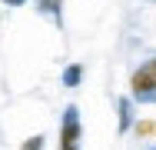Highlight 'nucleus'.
Returning <instances> with one entry per match:
<instances>
[{
    "label": "nucleus",
    "instance_id": "f257e3e1",
    "mask_svg": "<svg viewBox=\"0 0 156 150\" xmlns=\"http://www.w3.org/2000/svg\"><path fill=\"white\" fill-rule=\"evenodd\" d=\"M129 93L136 100H156V57L143 60L133 77H129Z\"/></svg>",
    "mask_w": 156,
    "mask_h": 150
},
{
    "label": "nucleus",
    "instance_id": "0eeeda50",
    "mask_svg": "<svg viewBox=\"0 0 156 150\" xmlns=\"http://www.w3.org/2000/svg\"><path fill=\"white\" fill-rule=\"evenodd\" d=\"M0 3H3V7H23L27 0H0Z\"/></svg>",
    "mask_w": 156,
    "mask_h": 150
},
{
    "label": "nucleus",
    "instance_id": "39448f33",
    "mask_svg": "<svg viewBox=\"0 0 156 150\" xmlns=\"http://www.w3.org/2000/svg\"><path fill=\"white\" fill-rule=\"evenodd\" d=\"M37 7H40L43 13H50L53 20H60V7H63V0H37Z\"/></svg>",
    "mask_w": 156,
    "mask_h": 150
},
{
    "label": "nucleus",
    "instance_id": "20e7f679",
    "mask_svg": "<svg viewBox=\"0 0 156 150\" xmlns=\"http://www.w3.org/2000/svg\"><path fill=\"white\" fill-rule=\"evenodd\" d=\"M120 133H126L129 130V120H133V110H129V97H120Z\"/></svg>",
    "mask_w": 156,
    "mask_h": 150
},
{
    "label": "nucleus",
    "instance_id": "7ed1b4c3",
    "mask_svg": "<svg viewBox=\"0 0 156 150\" xmlns=\"http://www.w3.org/2000/svg\"><path fill=\"white\" fill-rule=\"evenodd\" d=\"M80 80H83V67H80V63H70V67L63 70V87H76Z\"/></svg>",
    "mask_w": 156,
    "mask_h": 150
},
{
    "label": "nucleus",
    "instance_id": "f03ea898",
    "mask_svg": "<svg viewBox=\"0 0 156 150\" xmlns=\"http://www.w3.org/2000/svg\"><path fill=\"white\" fill-rule=\"evenodd\" d=\"M83 140V123H80V110L76 107H66L60 120V150H80Z\"/></svg>",
    "mask_w": 156,
    "mask_h": 150
},
{
    "label": "nucleus",
    "instance_id": "423d86ee",
    "mask_svg": "<svg viewBox=\"0 0 156 150\" xmlns=\"http://www.w3.org/2000/svg\"><path fill=\"white\" fill-rule=\"evenodd\" d=\"M20 150H43V133H33V137H27Z\"/></svg>",
    "mask_w": 156,
    "mask_h": 150
}]
</instances>
